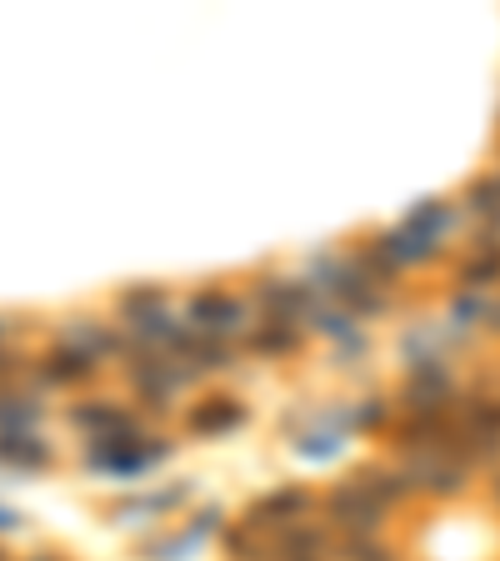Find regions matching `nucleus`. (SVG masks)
<instances>
[{"label": "nucleus", "instance_id": "obj_1", "mask_svg": "<svg viewBox=\"0 0 500 561\" xmlns=\"http://www.w3.org/2000/svg\"><path fill=\"white\" fill-rule=\"evenodd\" d=\"M331 516L341 526H350V531H370V526L381 522V502H376L366 487H356V481H350V487H335L331 491Z\"/></svg>", "mask_w": 500, "mask_h": 561}, {"label": "nucleus", "instance_id": "obj_2", "mask_svg": "<svg viewBox=\"0 0 500 561\" xmlns=\"http://www.w3.org/2000/svg\"><path fill=\"white\" fill-rule=\"evenodd\" d=\"M236 316H240V306H236V301H226V296L195 301V322H201L205 331H230V326H236Z\"/></svg>", "mask_w": 500, "mask_h": 561}, {"label": "nucleus", "instance_id": "obj_3", "mask_svg": "<svg viewBox=\"0 0 500 561\" xmlns=\"http://www.w3.org/2000/svg\"><path fill=\"white\" fill-rule=\"evenodd\" d=\"M75 426H85V431H131V421L116 417L110 407H91V411H75Z\"/></svg>", "mask_w": 500, "mask_h": 561}, {"label": "nucleus", "instance_id": "obj_4", "mask_svg": "<svg viewBox=\"0 0 500 561\" xmlns=\"http://www.w3.org/2000/svg\"><path fill=\"white\" fill-rule=\"evenodd\" d=\"M215 411H195V431H221V426H230V421H240V407L236 401H211Z\"/></svg>", "mask_w": 500, "mask_h": 561}, {"label": "nucleus", "instance_id": "obj_5", "mask_svg": "<svg viewBox=\"0 0 500 561\" xmlns=\"http://www.w3.org/2000/svg\"><path fill=\"white\" fill-rule=\"evenodd\" d=\"M0 456H11V461H46L36 442H0Z\"/></svg>", "mask_w": 500, "mask_h": 561}, {"label": "nucleus", "instance_id": "obj_6", "mask_svg": "<svg viewBox=\"0 0 500 561\" xmlns=\"http://www.w3.org/2000/svg\"><path fill=\"white\" fill-rule=\"evenodd\" d=\"M346 561H385V557H381V551H370V547H350Z\"/></svg>", "mask_w": 500, "mask_h": 561}]
</instances>
